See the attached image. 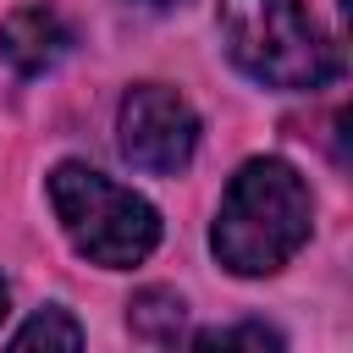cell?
<instances>
[{
    "mask_svg": "<svg viewBox=\"0 0 353 353\" xmlns=\"http://www.w3.org/2000/svg\"><path fill=\"white\" fill-rule=\"evenodd\" d=\"M314 232V193L309 176L281 154H254L232 171L215 221H210V254L221 270L259 281L276 276Z\"/></svg>",
    "mask_w": 353,
    "mask_h": 353,
    "instance_id": "6da1fadb",
    "label": "cell"
},
{
    "mask_svg": "<svg viewBox=\"0 0 353 353\" xmlns=\"http://www.w3.org/2000/svg\"><path fill=\"white\" fill-rule=\"evenodd\" d=\"M215 33L226 61L276 94H314L342 72L336 39L314 22L303 0H221Z\"/></svg>",
    "mask_w": 353,
    "mask_h": 353,
    "instance_id": "7a4b0ae2",
    "label": "cell"
},
{
    "mask_svg": "<svg viewBox=\"0 0 353 353\" xmlns=\"http://www.w3.org/2000/svg\"><path fill=\"white\" fill-rule=\"evenodd\" d=\"M44 193L72 254H83L99 270H132L160 248V210L83 160H61L44 176Z\"/></svg>",
    "mask_w": 353,
    "mask_h": 353,
    "instance_id": "3957f363",
    "label": "cell"
},
{
    "mask_svg": "<svg viewBox=\"0 0 353 353\" xmlns=\"http://www.w3.org/2000/svg\"><path fill=\"white\" fill-rule=\"evenodd\" d=\"M116 149L143 176H176L199 154V110L171 83H132L116 105Z\"/></svg>",
    "mask_w": 353,
    "mask_h": 353,
    "instance_id": "277c9868",
    "label": "cell"
},
{
    "mask_svg": "<svg viewBox=\"0 0 353 353\" xmlns=\"http://www.w3.org/2000/svg\"><path fill=\"white\" fill-rule=\"evenodd\" d=\"M72 50V22L55 11V6H17L6 22H0V61L17 72V77H44L66 61Z\"/></svg>",
    "mask_w": 353,
    "mask_h": 353,
    "instance_id": "5b68a950",
    "label": "cell"
},
{
    "mask_svg": "<svg viewBox=\"0 0 353 353\" xmlns=\"http://www.w3.org/2000/svg\"><path fill=\"white\" fill-rule=\"evenodd\" d=\"M182 320H188V303H182L171 287H143V292L127 303L132 336H138V342H154V347L182 342Z\"/></svg>",
    "mask_w": 353,
    "mask_h": 353,
    "instance_id": "8992f818",
    "label": "cell"
},
{
    "mask_svg": "<svg viewBox=\"0 0 353 353\" xmlns=\"http://www.w3.org/2000/svg\"><path fill=\"white\" fill-rule=\"evenodd\" d=\"M83 347V325L72 320V309H61V303H50V309H39L28 325H17L11 331V347Z\"/></svg>",
    "mask_w": 353,
    "mask_h": 353,
    "instance_id": "52a82bcc",
    "label": "cell"
},
{
    "mask_svg": "<svg viewBox=\"0 0 353 353\" xmlns=\"http://www.w3.org/2000/svg\"><path fill=\"white\" fill-rule=\"evenodd\" d=\"M193 347H281V331H270V325H215V331H199V336H188Z\"/></svg>",
    "mask_w": 353,
    "mask_h": 353,
    "instance_id": "ba28073f",
    "label": "cell"
},
{
    "mask_svg": "<svg viewBox=\"0 0 353 353\" xmlns=\"http://www.w3.org/2000/svg\"><path fill=\"white\" fill-rule=\"evenodd\" d=\"M127 6H143V11H176V6H188V0H127Z\"/></svg>",
    "mask_w": 353,
    "mask_h": 353,
    "instance_id": "9c48e42d",
    "label": "cell"
},
{
    "mask_svg": "<svg viewBox=\"0 0 353 353\" xmlns=\"http://www.w3.org/2000/svg\"><path fill=\"white\" fill-rule=\"evenodd\" d=\"M6 309H11V292H6V281H0V325H6Z\"/></svg>",
    "mask_w": 353,
    "mask_h": 353,
    "instance_id": "30bf717a",
    "label": "cell"
}]
</instances>
